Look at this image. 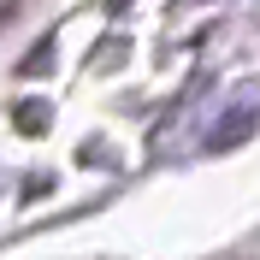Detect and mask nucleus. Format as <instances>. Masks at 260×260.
<instances>
[{
    "label": "nucleus",
    "instance_id": "1",
    "mask_svg": "<svg viewBox=\"0 0 260 260\" xmlns=\"http://www.w3.org/2000/svg\"><path fill=\"white\" fill-rule=\"evenodd\" d=\"M254 124H260V83H243V89L225 101L219 124L207 130V148H231V142H243Z\"/></svg>",
    "mask_w": 260,
    "mask_h": 260
}]
</instances>
